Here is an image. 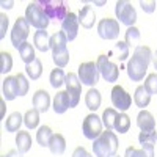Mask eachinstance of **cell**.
I'll return each instance as SVG.
<instances>
[{
  "label": "cell",
  "mask_w": 157,
  "mask_h": 157,
  "mask_svg": "<svg viewBox=\"0 0 157 157\" xmlns=\"http://www.w3.org/2000/svg\"><path fill=\"white\" fill-rule=\"evenodd\" d=\"M52 137H54V132H52V129L49 126H41L36 132V141L43 148H46V146L49 148V143H50Z\"/></svg>",
  "instance_id": "cell-27"
},
{
  "label": "cell",
  "mask_w": 157,
  "mask_h": 157,
  "mask_svg": "<svg viewBox=\"0 0 157 157\" xmlns=\"http://www.w3.org/2000/svg\"><path fill=\"white\" fill-rule=\"evenodd\" d=\"M146 88V91L152 96V94H157V72H152L146 77L145 80V85H143Z\"/></svg>",
  "instance_id": "cell-38"
},
{
  "label": "cell",
  "mask_w": 157,
  "mask_h": 157,
  "mask_svg": "<svg viewBox=\"0 0 157 157\" xmlns=\"http://www.w3.org/2000/svg\"><path fill=\"white\" fill-rule=\"evenodd\" d=\"M13 68V57L10 52H2L0 54V72L2 74H6L10 72Z\"/></svg>",
  "instance_id": "cell-36"
},
{
  "label": "cell",
  "mask_w": 157,
  "mask_h": 157,
  "mask_svg": "<svg viewBox=\"0 0 157 157\" xmlns=\"http://www.w3.org/2000/svg\"><path fill=\"white\" fill-rule=\"evenodd\" d=\"M124 157H154V145L145 143V145H141V149L129 146L124 152Z\"/></svg>",
  "instance_id": "cell-20"
},
{
  "label": "cell",
  "mask_w": 157,
  "mask_h": 157,
  "mask_svg": "<svg viewBox=\"0 0 157 157\" xmlns=\"http://www.w3.org/2000/svg\"><path fill=\"white\" fill-rule=\"evenodd\" d=\"M0 107H2V118H3V115H5V101L3 99L0 101Z\"/></svg>",
  "instance_id": "cell-46"
},
{
  "label": "cell",
  "mask_w": 157,
  "mask_h": 157,
  "mask_svg": "<svg viewBox=\"0 0 157 157\" xmlns=\"http://www.w3.org/2000/svg\"><path fill=\"white\" fill-rule=\"evenodd\" d=\"M96 64H98V69H99L102 78L105 82L113 83V82L118 80V77H120V69H118V66H116L115 63H112L109 60L107 55H99Z\"/></svg>",
  "instance_id": "cell-10"
},
{
  "label": "cell",
  "mask_w": 157,
  "mask_h": 157,
  "mask_svg": "<svg viewBox=\"0 0 157 157\" xmlns=\"http://www.w3.org/2000/svg\"><path fill=\"white\" fill-rule=\"evenodd\" d=\"M8 24H10V21H8V16L6 14H0V38H5V35H6V30H8Z\"/></svg>",
  "instance_id": "cell-41"
},
{
  "label": "cell",
  "mask_w": 157,
  "mask_h": 157,
  "mask_svg": "<svg viewBox=\"0 0 157 157\" xmlns=\"http://www.w3.org/2000/svg\"><path fill=\"white\" fill-rule=\"evenodd\" d=\"M101 101H102L101 93H99L96 88H90L88 93L85 94V104H86V107L91 112H96L101 107Z\"/></svg>",
  "instance_id": "cell-24"
},
{
  "label": "cell",
  "mask_w": 157,
  "mask_h": 157,
  "mask_svg": "<svg viewBox=\"0 0 157 157\" xmlns=\"http://www.w3.org/2000/svg\"><path fill=\"white\" fill-rule=\"evenodd\" d=\"M0 157H6V154H5V155H0Z\"/></svg>",
  "instance_id": "cell-48"
},
{
  "label": "cell",
  "mask_w": 157,
  "mask_h": 157,
  "mask_svg": "<svg viewBox=\"0 0 157 157\" xmlns=\"http://www.w3.org/2000/svg\"><path fill=\"white\" fill-rule=\"evenodd\" d=\"M49 80H50V85L54 88H60L64 83V80H66V74H64V71L61 68H55L54 71L50 72Z\"/></svg>",
  "instance_id": "cell-34"
},
{
  "label": "cell",
  "mask_w": 157,
  "mask_h": 157,
  "mask_svg": "<svg viewBox=\"0 0 157 157\" xmlns=\"http://www.w3.org/2000/svg\"><path fill=\"white\" fill-rule=\"evenodd\" d=\"M88 157H93V155H91V154H88Z\"/></svg>",
  "instance_id": "cell-49"
},
{
  "label": "cell",
  "mask_w": 157,
  "mask_h": 157,
  "mask_svg": "<svg viewBox=\"0 0 157 157\" xmlns=\"http://www.w3.org/2000/svg\"><path fill=\"white\" fill-rule=\"evenodd\" d=\"M152 61V52L148 46H137L134 50V55L130 57L127 63V75L132 82H141L145 78L148 71V64Z\"/></svg>",
  "instance_id": "cell-1"
},
{
  "label": "cell",
  "mask_w": 157,
  "mask_h": 157,
  "mask_svg": "<svg viewBox=\"0 0 157 157\" xmlns=\"http://www.w3.org/2000/svg\"><path fill=\"white\" fill-rule=\"evenodd\" d=\"M134 102L137 104V107H140L141 110H145V107L149 105V102H151V94L146 91V88L140 85L137 86L135 90V94H134Z\"/></svg>",
  "instance_id": "cell-23"
},
{
  "label": "cell",
  "mask_w": 157,
  "mask_h": 157,
  "mask_svg": "<svg viewBox=\"0 0 157 157\" xmlns=\"http://www.w3.org/2000/svg\"><path fill=\"white\" fill-rule=\"evenodd\" d=\"M30 33V24L25 17H19L14 22V27L11 30V44L14 46V49H21L22 44L27 43V38Z\"/></svg>",
  "instance_id": "cell-6"
},
{
  "label": "cell",
  "mask_w": 157,
  "mask_h": 157,
  "mask_svg": "<svg viewBox=\"0 0 157 157\" xmlns=\"http://www.w3.org/2000/svg\"><path fill=\"white\" fill-rule=\"evenodd\" d=\"M112 104L120 112H126L132 105V98L121 85H115L112 88Z\"/></svg>",
  "instance_id": "cell-13"
},
{
  "label": "cell",
  "mask_w": 157,
  "mask_h": 157,
  "mask_svg": "<svg viewBox=\"0 0 157 157\" xmlns=\"http://www.w3.org/2000/svg\"><path fill=\"white\" fill-rule=\"evenodd\" d=\"M72 157H88V152L83 146H77L72 152Z\"/></svg>",
  "instance_id": "cell-42"
},
{
  "label": "cell",
  "mask_w": 157,
  "mask_h": 157,
  "mask_svg": "<svg viewBox=\"0 0 157 157\" xmlns=\"http://www.w3.org/2000/svg\"><path fill=\"white\" fill-rule=\"evenodd\" d=\"M113 157H120V155H113Z\"/></svg>",
  "instance_id": "cell-50"
},
{
  "label": "cell",
  "mask_w": 157,
  "mask_h": 157,
  "mask_svg": "<svg viewBox=\"0 0 157 157\" xmlns=\"http://www.w3.org/2000/svg\"><path fill=\"white\" fill-rule=\"evenodd\" d=\"M116 116H118V112L116 109H105L102 113V124L105 126L107 130H112L115 129V121H116Z\"/></svg>",
  "instance_id": "cell-31"
},
{
  "label": "cell",
  "mask_w": 157,
  "mask_h": 157,
  "mask_svg": "<svg viewBox=\"0 0 157 157\" xmlns=\"http://www.w3.org/2000/svg\"><path fill=\"white\" fill-rule=\"evenodd\" d=\"M152 64H154V69H157V50L152 54Z\"/></svg>",
  "instance_id": "cell-45"
},
{
  "label": "cell",
  "mask_w": 157,
  "mask_h": 157,
  "mask_svg": "<svg viewBox=\"0 0 157 157\" xmlns=\"http://www.w3.org/2000/svg\"><path fill=\"white\" fill-rule=\"evenodd\" d=\"M19 55H21V60H22L25 64H30L32 61L36 60V57H35V47H33L30 43H25V44L21 46Z\"/></svg>",
  "instance_id": "cell-29"
},
{
  "label": "cell",
  "mask_w": 157,
  "mask_h": 157,
  "mask_svg": "<svg viewBox=\"0 0 157 157\" xmlns=\"http://www.w3.org/2000/svg\"><path fill=\"white\" fill-rule=\"evenodd\" d=\"M64 85H66V91L69 94L71 99V109L77 107L78 101H80V94H82V82L78 80V75L74 72L66 74V80H64Z\"/></svg>",
  "instance_id": "cell-11"
},
{
  "label": "cell",
  "mask_w": 157,
  "mask_h": 157,
  "mask_svg": "<svg viewBox=\"0 0 157 157\" xmlns=\"http://www.w3.org/2000/svg\"><path fill=\"white\" fill-rule=\"evenodd\" d=\"M52 109H54V112L58 113V115H61L68 109H71V99H69L68 91H58L54 98V107Z\"/></svg>",
  "instance_id": "cell-18"
},
{
  "label": "cell",
  "mask_w": 157,
  "mask_h": 157,
  "mask_svg": "<svg viewBox=\"0 0 157 157\" xmlns=\"http://www.w3.org/2000/svg\"><path fill=\"white\" fill-rule=\"evenodd\" d=\"M102 126H104L102 120L96 113H90L88 116H85V120L82 123V132H83L85 138L94 141L102 134Z\"/></svg>",
  "instance_id": "cell-9"
},
{
  "label": "cell",
  "mask_w": 157,
  "mask_h": 157,
  "mask_svg": "<svg viewBox=\"0 0 157 157\" xmlns=\"http://www.w3.org/2000/svg\"><path fill=\"white\" fill-rule=\"evenodd\" d=\"M25 72H27L29 78H32V80H38V78L41 77V74H43V63L39 61V58H36L30 64H25Z\"/></svg>",
  "instance_id": "cell-28"
},
{
  "label": "cell",
  "mask_w": 157,
  "mask_h": 157,
  "mask_svg": "<svg viewBox=\"0 0 157 157\" xmlns=\"http://www.w3.org/2000/svg\"><path fill=\"white\" fill-rule=\"evenodd\" d=\"M2 91H3V98L6 101H13L16 99L19 94H17V83H16V75H8L3 83H2Z\"/></svg>",
  "instance_id": "cell-19"
},
{
  "label": "cell",
  "mask_w": 157,
  "mask_h": 157,
  "mask_svg": "<svg viewBox=\"0 0 157 157\" xmlns=\"http://www.w3.org/2000/svg\"><path fill=\"white\" fill-rule=\"evenodd\" d=\"M118 151V137L112 130L102 132L93 141V152L96 157H113Z\"/></svg>",
  "instance_id": "cell-3"
},
{
  "label": "cell",
  "mask_w": 157,
  "mask_h": 157,
  "mask_svg": "<svg viewBox=\"0 0 157 157\" xmlns=\"http://www.w3.org/2000/svg\"><path fill=\"white\" fill-rule=\"evenodd\" d=\"M0 5H2V8H6V10H10V8H13V5H14V2H2Z\"/></svg>",
  "instance_id": "cell-44"
},
{
  "label": "cell",
  "mask_w": 157,
  "mask_h": 157,
  "mask_svg": "<svg viewBox=\"0 0 157 157\" xmlns=\"http://www.w3.org/2000/svg\"><path fill=\"white\" fill-rule=\"evenodd\" d=\"M98 35L102 39H116L120 36V22L110 17L101 19L98 24Z\"/></svg>",
  "instance_id": "cell-12"
},
{
  "label": "cell",
  "mask_w": 157,
  "mask_h": 157,
  "mask_svg": "<svg viewBox=\"0 0 157 157\" xmlns=\"http://www.w3.org/2000/svg\"><path fill=\"white\" fill-rule=\"evenodd\" d=\"M137 126L141 129V132H148V130H155V120L151 112L148 110H140L137 116Z\"/></svg>",
  "instance_id": "cell-17"
},
{
  "label": "cell",
  "mask_w": 157,
  "mask_h": 157,
  "mask_svg": "<svg viewBox=\"0 0 157 157\" xmlns=\"http://www.w3.org/2000/svg\"><path fill=\"white\" fill-rule=\"evenodd\" d=\"M16 83H17V94L19 96H25L29 93V80H27V77H25L24 74H17L16 75Z\"/></svg>",
  "instance_id": "cell-37"
},
{
  "label": "cell",
  "mask_w": 157,
  "mask_h": 157,
  "mask_svg": "<svg viewBox=\"0 0 157 157\" xmlns=\"http://www.w3.org/2000/svg\"><path fill=\"white\" fill-rule=\"evenodd\" d=\"M24 124L29 129H35L39 124V112L33 107L30 110H27V113L24 115Z\"/></svg>",
  "instance_id": "cell-32"
},
{
  "label": "cell",
  "mask_w": 157,
  "mask_h": 157,
  "mask_svg": "<svg viewBox=\"0 0 157 157\" xmlns=\"http://www.w3.org/2000/svg\"><path fill=\"white\" fill-rule=\"evenodd\" d=\"M49 149L55 155L64 154V151H66V140H64V137L61 134H54V137H52V140L49 143Z\"/></svg>",
  "instance_id": "cell-22"
},
{
  "label": "cell",
  "mask_w": 157,
  "mask_h": 157,
  "mask_svg": "<svg viewBox=\"0 0 157 157\" xmlns=\"http://www.w3.org/2000/svg\"><path fill=\"white\" fill-rule=\"evenodd\" d=\"M41 6L44 8L46 14L52 21H64V17L68 16V8L66 3L61 0H41Z\"/></svg>",
  "instance_id": "cell-8"
},
{
  "label": "cell",
  "mask_w": 157,
  "mask_h": 157,
  "mask_svg": "<svg viewBox=\"0 0 157 157\" xmlns=\"http://www.w3.org/2000/svg\"><path fill=\"white\" fill-rule=\"evenodd\" d=\"M115 14L116 19H120L121 24L127 25V27H134V24L137 21V11L132 6L130 2H126V0H120L115 5Z\"/></svg>",
  "instance_id": "cell-7"
},
{
  "label": "cell",
  "mask_w": 157,
  "mask_h": 157,
  "mask_svg": "<svg viewBox=\"0 0 157 157\" xmlns=\"http://www.w3.org/2000/svg\"><path fill=\"white\" fill-rule=\"evenodd\" d=\"M22 123H24V116H22L19 112L11 113V115L6 118V123H5L6 132H19V127H21Z\"/></svg>",
  "instance_id": "cell-26"
},
{
  "label": "cell",
  "mask_w": 157,
  "mask_h": 157,
  "mask_svg": "<svg viewBox=\"0 0 157 157\" xmlns=\"http://www.w3.org/2000/svg\"><path fill=\"white\" fill-rule=\"evenodd\" d=\"M77 75H78V80L82 82V85L94 86L99 82L101 72H99L98 64L94 61H86V63H82L80 66H78Z\"/></svg>",
  "instance_id": "cell-5"
},
{
  "label": "cell",
  "mask_w": 157,
  "mask_h": 157,
  "mask_svg": "<svg viewBox=\"0 0 157 157\" xmlns=\"http://www.w3.org/2000/svg\"><path fill=\"white\" fill-rule=\"evenodd\" d=\"M78 24L82 25V27L85 29H91L96 22V13H94V8L90 6V5H85L80 8V11H78Z\"/></svg>",
  "instance_id": "cell-15"
},
{
  "label": "cell",
  "mask_w": 157,
  "mask_h": 157,
  "mask_svg": "<svg viewBox=\"0 0 157 157\" xmlns=\"http://www.w3.org/2000/svg\"><path fill=\"white\" fill-rule=\"evenodd\" d=\"M140 41V30L137 27H129L126 30V44L129 47H137Z\"/></svg>",
  "instance_id": "cell-35"
},
{
  "label": "cell",
  "mask_w": 157,
  "mask_h": 157,
  "mask_svg": "<svg viewBox=\"0 0 157 157\" xmlns=\"http://www.w3.org/2000/svg\"><path fill=\"white\" fill-rule=\"evenodd\" d=\"M25 19L36 30H46L50 22V19L47 17L44 8L41 6L39 2H32L27 5V8H25Z\"/></svg>",
  "instance_id": "cell-4"
},
{
  "label": "cell",
  "mask_w": 157,
  "mask_h": 157,
  "mask_svg": "<svg viewBox=\"0 0 157 157\" xmlns=\"http://www.w3.org/2000/svg\"><path fill=\"white\" fill-rule=\"evenodd\" d=\"M155 0H149V2H146V0H141L140 2V6H141V10L146 13V14H151V13H154L155 11Z\"/></svg>",
  "instance_id": "cell-40"
},
{
  "label": "cell",
  "mask_w": 157,
  "mask_h": 157,
  "mask_svg": "<svg viewBox=\"0 0 157 157\" xmlns=\"http://www.w3.org/2000/svg\"><path fill=\"white\" fill-rule=\"evenodd\" d=\"M33 44L39 52H47L50 49V36L46 30H38L33 35Z\"/></svg>",
  "instance_id": "cell-21"
},
{
  "label": "cell",
  "mask_w": 157,
  "mask_h": 157,
  "mask_svg": "<svg viewBox=\"0 0 157 157\" xmlns=\"http://www.w3.org/2000/svg\"><path fill=\"white\" fill-rule=\"evenodd\" d=\"M78 17L74 13H68V16L64 17V21L61 22V32H64L66 35L68 41H74L77 38V33H78Z\"/></svg>",
  "instance_id": "cell-14"
},
{
  "label": "cell",
  "mask_w": 157,
  "mask_h": 157,
  "mask_svg": "<svg viewBox=\"0 0 157 157\" xmlns=\"http://www.w3.org/2000/svg\"><path fill=\"white\" fill-rule=\"evenodd\" d=\"M129 127H130V118L124 112L118 113L116 121H115V130L120 134H126V132H129Z\"/></svg>",
  "instance_id": "cell-30"
},
{
  "label": "cell",
  "mask_w": 157,
  "mask_h": 157,
  "mask_svg": "<svg viewBox=\"0 0 157 157\" xmlns=\"http://www.w3.org/2000/svg\"><path fill=\"white\" fill-rule=\"evenodd\" d=\"M94 5H98V6H102V5H105V2H94Z\"/></svg>",
  "instance_id": "cell-47"
},
{
  "label": "cell",
  "mask_w": 157,
  "mask_h": 157,
  "mask_svg": "<svg viewBox=\"0 0 157 157\" xmlns=\"http://www.w3.org/2000/svg\"><path fill=\"white\" fill-rule=\"evenodd\" d=\"M138 141H140V145H145V143H149V145H155V141H157V130L140 132V135H138Z\"/></svg>",
  "instance_id": "cell-39"
},
{
  "label": "cell",
  "mask_w": 157,
  "mask_h": 157,
  "mask_svg": "<svg viewBox=\"0 0 157 157\" xmlns=\"http://www.w3.org/2000/svg\"><path fill=\"white\" fill-rule=\"evenodd\" d=\"M33 107L39 113H46L50 107V96L46 90H38L33 94Z\"/></svg>",
  "instance_id": "cell-16"
},
{
  "label": "cell",
  "mask_w": 157,
  "mask_h": 157,
  "mask_svg": "<svg viewBox=\"0 0 157 157\" xmlns=\"http://www.w3.org/2000/svg\"><path fill=\"white\" fill-rule=\"evenodd\" d=\"M113 54H116V58L120 60V61L127 60V57H129V46L126 44V41H118L115 44L113 50L110 52L109 55H113Z\"/></svg>",
  "instance_id": "cell-33"
},
{
  "label": "cell",
  "mask_w": 157,
  "mask_h": 157,
  "mask_svg": "<svg viewBox=\"0 0 157 157\" xmlns=\"http://www.w3.org/2000/svg\"><path fill=\"white\" fill-rule=\"evenodd\" d=\"M50 49L52 58L57 68H64L69 63V50H68V38L64 32H57L50 36Z\"/></svg>",
  "instance_id": "cell-2"
},
{
  "label": "cell",
  "mask_w": 157,
  "mask_h": 157,
  "mask_svg": "<svg viewBox=\"0 0 157 157\" xmlns=\"http://www.w3.org/2000/svg\"><path fill=\"white\" fill-rule=\"evenodd\" d=\"M16 146H17V151L21 154H25L29 152L30 148H32V137L29 132H24V130H19L16 134Z\"/></svg>",
  "instance_id": "cell-25"
},
{
  "label": "cell",
  "mask_w": 157,
  "mask_h": 157,
  "mask_svg": "<svg viewBox=\"0 0 157 157\" xmlns=\"http://www.w3.org/2000/svg\"><path fill=\"white\" fill-rule=\"evenodd\" d=\"M6 157H24V155H22L17 149H11V151H8Z\"/></svg>",
  "instance_id": "cell-43"
}]
</instances>
